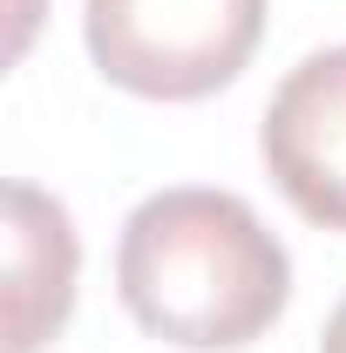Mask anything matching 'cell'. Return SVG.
<instances>
[{"label": "cell", "mask_w": 346, "mask_h": 353, "mask_svg": "<svg viewBox=\"0 0 346 353\" xmlns=\"http://www.w3.org/2000/svg\"><path fill=\"white\" fill-rule=\"evenodd\" d=\"M116 292L136 326L170 347L238 353L278 326L292 299V259L245 197L176 183L130 211Z\"/></svg>", "instance_id": "cell-1"}, {"label": "cell", "mask_w": 346, "mask_h": 353, "mask_svg": "<svg viewBox=\"0 0 346 353\" xmlns=\"http://www.w3.org/2000/svg\"><path fill=\"white\" fill-rule=\"evenodd\" d=\"M82 34L102 82L143 102H197L258 54L265 0H88Z\"/></svg>", "instance_id": "cell-2"}, {"label": "cell", "mask_w": 346, "mask_h": 353, "mask_svg": "<svg viewBox=\"0 0 346 353\" xmlns=\"http://www.w3.org/2000/svg\"><path fill=\"white\" fill-rule=\"evenodd\" d=\"M258 150L285 204L319 231H346V48L305 54L272 88Z\"/></svg>", "instance_id": "cell-3"}, {"label": "cell", "mask_w": 346, "mask_h": 353, "mask_svg": "<svg viewBox=\"0 0 346 353\" xmlns=\"http://www.w3.org/2000/svg\"><path fill=\"white\" fill-rule=\"evenodd\" d=\"M75 272H82V245H75L68 211L34 183H7V340L0 353H41L68 326Z\"/></svg>", "instance_id": "cell-4"}, {"label": "cell", "mask_w": 346, "mask_h": 353, "mask_svg": "<svg viewBox=\"0 0 346 353\" xmlns=\"http://www.w3.org/2000/svg\"><path fill=\"white\" fill-rule=\"evenodd\" d=\"M319 353H346V299L333 306V319H326V340H319Z\"/></svg>", "instance_id": "cell-5"}]
</instances>
